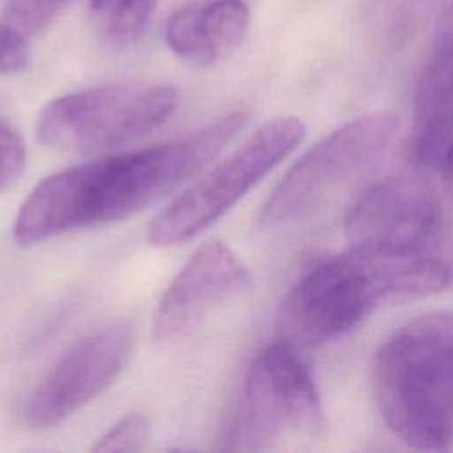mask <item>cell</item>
<instances>
[{"label": "cell", "instance_id": "1", "mask_svg": "<svg viewBox=\"0 0 453 453\" xmlns=\"http://www.w3.org/2000/svg\"><path fill=\"white\" fill-rule=\"evenodd\" d=\"M246 122L248 113L234 110L179 140L48 175L16 214V242L32 246L69 230L115 223L142 212L207 166Z\"/></svg>", "mask_w": 453, "mask_h": 453}, {"label": "cell", "instance_id": "2", "mask_svg": "<svg viewBox=\"0 0 453 453\" xmlns=\"http://www.w3.org/2000/svg\"><path fill=\"white\" fill-rule=\"evenodd\" d=\"M435 264L419 250L368 253L350 250L310 269L278 311L280 340L315 347L357 326L380 304L441 292Z\"/></svg>", "mask_w": 453, "mask_h": 453}, {"label": "cell", "instance_id": "3", "mask_svg": "<svg viewBox=\"0 0 453 453\" xmlns=\"http://www.w3.org/2000/svg\"><path fill=\"white\" fill-rule=\"evenodd\" d=\"M380 416L418 449L453 446V311L418 317L377 350L372 370Z\"/></svg>", "mask_w": 453, "mask_h": 453}, {"label": "cell", "instance_id": "4", "mask_svg": "<svg viewBox=\"0 0 453 453\" xmlns=\"http://www.w3.org/2000/svg\"><path fill=\"white\" fill-rule=\"evenodd\" d=\"M324 430L320 395L299 349L283 340L265 345L246 372L225 448L265 451Z\"/></svg>", "mask_w": 453, "mask_h": 453}, {"label": "cell", "instance_id": "5", "mask_svg": "<svg viewBox=\"0 0 453 453\" xmlns=\"http://www.w3.org/2000/svg\"><path fill=\"white\" fill-rule=\"evenodd\" d=\"M304 134L306 126L297 117H278L258 127L152 218L147 230L149 242L165 248L196 237L280 165Z\"/></svg>", "mask_w": 453, "mask_h": 453}, {"label": "cell", "instance_id": "6", "mask_svg": "<svg viewBox=\"0 0 453 453\" xmlns=\"http://www.w3.org/2000/svg\"><path fill=\"white\" fill-rule=\"evenodd\" d=\"M172 85H104L50 101L37 119L39 140L62 152H101L138 140L175 111Z\"/></svg>", "mask_w": 453, "mask_h": 453}, {"label": "cell", "instance_id": "7", "mask_svg": "<svg viewBox=\"0 0 453 453\" xmlns=\"http://www.w3.org/2000/svg\"><path fill=\"white\" fill-rule=\"evenodd\" d=\"M395 127L391 115H365L317 142L267 196L260 225L281 228L310 218L386 150Z\"/></svg>", "mask_w": 453, "mask_h": 453}, {"label": "cell", "instance_id": "8", "mask_svg": "<svg viewBox=\"0 0 453 453\" xmlns=\"http://www.w3.org/2000/svg\"><path fill=\"white\" fill-rule=\"evenodd\" d=\"M133 349L131 326L101 324L74 340L28 393L23 414L35 428L55 426L99 396L122 372Z\"/></svg>", "mask_w": 453, "mask_h": 453}, {"label": "cell", "instance_id": "9", "mask_svg": "<svg viewBox=\"0 0 453 453\" xmlns=\"http://www.w3.org/2000/svg\"><path fill=\"white\" fill-rule=\"evenodd\" d=\"M442 225L441 205L423 182L389 177L368 188L345 218L349 248L402 253L423 248Z\"/></svg>", "mask_w": 453, "mask_h": 453}, {"label": "cell", "instance_id": "10", "mask_svg": "<svg viewBox=\"0 0 453 453\" xmlns=\"http://www.w3.org/2000/svg\"><path fill=\"white\" fill-rule=\"evenodd\" d=\"M251 274L223 242H203L163 292L152 319L154 338L177 342L198 327L219 304L242 294Z\"/></svg>", "mask_w": 453, "mask_h": 453}, {"label": "cell", "instance_id": "11", "mask_svg": "<svg viewBox=\"0 0 453 453\" xmlns=\"http://www.w3.org/2000/svg\"><path fill=\"white\" fill-rule=\"evenodd\" d=\"M453 149V48L426 67L418 85L412 154L426 168L441 170Z\"/></svg>", "mask_w": 453, "mask_h": 453}, {"label": "cell", "instance_id": "12", "mask_svg": "<svg viewBox=\"0 0 453 453\" xmlns=\"http://www.w3.org/2000/svg\"><path fill=\"white\" fill-rule=\"evenodd\" d=\"M198 28L205 65L235 51L250 28V9L242 0L202 2Z\"/></svg>", "mask_w": 453, "mask_h": 453}, {"label": "cell", "instance_id": "13", "mask_svg": "<svg viewBox=\"0 0 453 453\" xmlns=\"http://www.w3.org/2000/svg\"><path fill=\"white\" fill-rule=\"evenodd\" d=\"M157 0H90V11L104 35L115 42L136 39L156 11Z\"/></svg>", "mask_w": 453, "mask_h": 453}, {"label": "cell", "instance_id": "14", "mask_svg": "<svg viewBox=\"0 0 453 453\" xmlns=\"http://www.w3.org/2000/svg\"><path fill=\"white\" fill-rule=\"evenodd\" d=\"M71 0H9L2 19L30 37L46 28Z\"/></svg>", "mask_w": 453, "mask_h": 453}, {"label": "cell", "instance_id": "15", "mask_svg": "<svg viewBox=\"0 0 453 453\" xmlns=\"http://www.w3.org/2000/svg\"><path fill=\"white\" fill-rule=\"evenodd\" d=\"M149 419L140 412H131L106 430L92 446L94 451H142L149 442Z\"/></svg>", "mask_w": 453, "mask_h": 453}, {"label": "cell", "instance_id": "16", "mask_svg": "<svg viewBox=\"0 0 453 453\" xmlns=\"http://www.w3.org/2000/svg\"><path fill=\"white\" fill-rule=\"evenodd\" d=\"M27 163V147L18 129L0 117V193L21 173Z\"/></svg>", "mask_w": 453, "mask_h": 453}, {"label": "cell", "instance_id": "17", "mask_svg": "<svg viewBox=\"0 0 453 453\" xmlns=\"http://www.w3.org/2000/svg\"><path fill=\"white\" fill-rule=\"evenodd\" d=\"M27 35L0 19V76L14 74L27 67L30 50Z\"/></svg>", "mask_w": 453, "mask_h": 453}, {"label": "cell", "instance_id": "18", "mask_svg": "<svg viewBox=\"0 0 453 453\" xmlns=\"http://www.w3.org/2000/svg\"><path fill=\"white\" fill-rule=\"evenodd\" d=\"M426 246L432 250V253L444 267L449 280V288H453V225L442 223L437 228V232L430 237Z\"/></svg>", "mask_w": 453, "mask_h": 453}, {"label": "cell", "instance_id": "19", "mask_svg": "<svg viewBox=\"0 0 453 453\" xmlns=\"http://www.w3.org/2000/svg\"><path fill=\"white\" fill-rule=\"evenodd\" d=\"M439 172L442 173V177H444V180H446L449 191L453 193V149H451V152L448 154V157H446V161H444V165L441 166Z\"/></svg>", "mask_w": 453, "mask_h": 453}]
</instances>
